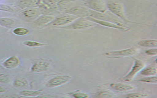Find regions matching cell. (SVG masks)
I'll use <instances>...</instances> for the list:
<instances>
[{
    "label": "cell",
    "instance_id": "obj_1",
    "mask_svg": "<svg viewBox=\"0 0 157 98\" xmlns=\"http://www.w3.org/2000/svg\"><path fill=\"white\" fill-rule=\"evenodd\" d=\"M108 10L110 11L112 14L115 15L118 18L122 20L124 23H131V24H137L141 25L148 26H150L148 24H141L136 22L132 21L127 18V16L125 15L124 8L123 4L116 2H109L107 4Z\"/></svg>",
    "mask_w": 157,
    "mask_h": 98
},
{
    "label": "cell",
    "instance_id": "obj_2",
    "mask_svg": "<svg viewBox=\"0 0 157 98\" xmlns=\"http://www.w3.org/2000/svg\"><path fill=\"white\" fill-rule=\"evenodd\" d=\"M140 49L136 47L123 49L120 50L112 51L105 52L103 55L108 58H120L124 57H131L140 53Z\"/></svg>",
    "mask_w": 157,
    "mask_h": 98
},
{
    "label": "cell",
    "instance_id": "obj_3",
    "mask_svg": "<svg viewBox=\"0 0 157 98\" xmlns=\"http://www.w3.org/2000/svg\"><path fill=\"white\" fill-rule=\"evenodd\" d=\"M96 26L95 23L85 18H78L71 24L60 28L68 30H84L93 28Z\"/></svg>",
    "mask_w": 157,
    "mask_h": 98
},
{
    "label": "cell",
    "instance_id": "obj_4",
    "mask_svg": "<svg viewBox=\"0 0 157 98\" xmlns=\"http://www.w3.org/2000/svg\"><path fill=\"white\" fill-rule=\"evenodd\" d=\"M134 59L133 65L131 69L124 77L121 78V80L125 82H129L132 81L136 77L137 73L140 72V71L144 68L146 64L140 59L136 58H132Z\"/></svg>",
    "mask_w": 157,
    "mask_h": 98
},
{
    "label": "cell",
    "instance_id": "obj_5",
    "mask_svg": "<svg viewBox=\"0 0 157 98\" xmlns=\"http://www.w3.org/2000/svg\"><path fill=\"white\" fill-rule=\"evenodd\" d=\"M65 14H66L62 16L56 17V18L47 26H48L53 28H61L62 26L68 25L78 18V17L74 15L67 13Z\"/></svg>",
    "mask_w": 157,
    "mask_h": 98
},
{
    "label": "cell",
    "instance_id": "obj_6",
    "mask_svg": "<svg viewBox=\"0 0 157 98\" xmlns=\"http://www.w3.org/2000/svg\"><path fill=\"white\" fill-rule=\"evenodd\" d=\"M91 17L94 18L95 19H99L102 20L107 21L110 22L112 23L123 26V27H127V26L125 24L122 23L120 21L119 18H118L115 15L112 14L110 11L108 10L107 12L104 13L97 12L93 11V13L91 15Z\"/></svg>",
    "mask_w": 157,
    "mask_h": 98
},
{
    "label": "cell",
    "instance_id": "obj_7",
    "mask_svg": "<svg viewBox=\"0 0 157 98\" xmlns=\"http://www.w3.org/2000/svg\"><path fill=\"white\" fill-rule=\"evenodd\" d=\"M71 79L72 77L68 75H56L49 79L45 86L47 88H55L66 84L70 82Z\"/></svg>",
    "mask_w": 157,
    "mask_h": 98
},
{
    "label": "cell",
    "instance_id": "obj_8",
    "mask_svg": "<svg viewBox=\"0 0 157 98\" xmlns=\"http://www.w3.org/2000/svg\"><path fill=\"white\" fill-rule=\"evenodd\" d=\"M64 12L78 18H86L91 16L93 11L86 6H76L69 8Z\"/></svg>",
    "mask_w": 157,
    "mask_h": 98
},
{
    "label": "cell",
    "instance_id": "obj_9",
    "mask_svg": "<svg viewBox=\"0 0 157 98\" xmlns=\"http://www.w3.org/2000/svg\"><path fill=\"white\" fill-rule=\"evenodd\" d=\"M51 66V61L48 59H37L33 62L31 66V72L40 73L46 72L50 69Z\"/></svg>",
    "mask_w": 157,
    "mask_h": 98
},
{
    "label": "cell",
    "instance_id": "obj_10",
    "mask_svg": "<svg viewBox=\"0 0 157 98\" xmlns=\"http://www.w3.org/2000/svg\"><path fill=\"white\" fill-rule=\"evenodd\" d=\"M84 4L86 7L97 12L104 13L108 10L104 0H85Z\"/></svg>",
    "mask_w": 157,
    "mask_h": 98
},
{
    "label": "cell",
    "instance_id": "obj_11",
    "mask_svg": "<svg viewBox=\"0 0 157 98\" xmlns=\"http://www.w3.org/2000/svg\"><path fill=\"white\" fill-rule=\"evenodd\" d=\"M87 20L92 21L94 23L96 24H98L99 25L102 26H105L107 28H111V29H115L118 30H122V31H124V32H128L131 30V29L128 27H123V26H120L115 24V23H112L110 22L107 21L102 20L99 19H95L91 17L85 18Z\"/></svg>",
    "mask_w": 157,
    "mask_h": 98
},
{
    "label": "cell",
    "instance_id": "obj_12",
    "mask_svg": "<svg viewBox=\"0 0 157 98\" xmlns=\"http://www.w3.org/2000/svg\"><path fill=\"white\" fill-rule=\"evenodd\" d=\"M21 14L27 19L35 20L42 14V10L39 8H28L22 9Z\"/></svg>",
    "mask_w": 157,
    "mask_h": 98
},
{
    "label": "cell",
    "instance_id": "obj_13",
    "mask_svg": "<svg viewBox=\"0 0 157 98\" xmlns=\"http://www.w3.org/2000/svg\"><path fill=\"white\" fill-rule=\"evenodd\" d=\"M56 17L52 15L41 14L36 18L34 21L36 25L39 26H47L56 18Z\"/></svg>",
    "mask_w": 157,
    "mask_h": 98
},
{
    "label": "cell",
    "instance_id": "obj_14",
    "mask_svg": "<svg viewBox=\"0 0 157 98\" xmlns=\"http://www.w3.org/2000/svg\"><path fill=\"white\" fill-rule=\"evenodd\" d=\"M42 0H20L18 3V6L21 9L39 8L42 4Z\"/></svg>",
    "mask_w": 157,
    "mask_h": 98
},
{
    "label": "cell",
    "instance_id": "obj_15",
    "mask_svg": "<svg viewBox=\"0 0 157 98\" xmlns=\"http://www.w3.org/2000/svg\"><path fill=\"white\" fill-rule=\"evenodd\" d=\"M20 63L19 58L16 56H12L6 59L2 63V65L7 69H14L18 67Z\"/></svg>",
    "mask_w": 157,
    "mask_h": 98
},
{
    "label": "cell",
    "instance_id": "obj_16",
    "mask_svg": "<svg viewBox=\"0 0 157 98\" xmlns=\"http://www.w3.org/2000/svg\"><path fill=\"white\" fill-rule=\"evenodd\" d=\"M109 87L112 89L119 92H126L134 89L133 86L123 82L111 83L109 84Z\"/></svg>",
    "mask_w": 157,
    "mask_h": 98
},
{
    "label": "cell",
    "instance_id": "obj_17",
    "mask_svg": "<svg viewBox=\"0 0 157 98\" xmlns=\"http://www.w3.org/2000/svg\"><path fill=\"white\" fill-rule=\"evenodd\" d=\"M60 0H42V3L39 8L44 10H57V4Z\"/></svg>",
    "mask_w": 157,
    "mask_h": 98
},
{
    "label": "cell",
    "instance_id": "obj_18",
    "mask_svg": "<svg viewBox=\"0 0 157 98\" xmlns=\"http://www.w3.org/2000/svg\"><path fill=\"white\" fill-rule=\"evenodd\" d=\"M137 45L144 48H156L157 46V39H145L138 42Z\"/></svg>",
    "mask_w": 157,
    "mask_h": 98
},
{
    "label": "cell",
    "instance_id": "obj_19",
    "mask_svg": "<svg viewBox=\"0 0 157 98\" xmlns=\"http://www.w3.org/2000/svg\"><path fill=\"white\" fill-rule=\"evenodd\" d=\"M15 24V20L11 18H0V26L6 28H11L14 26Z\"/></svg>",
    "mask_w": 157,
    "mask_h": 98
},
{
    "label": "cell",
    "instance_id": "obj_20",
    "mask_svg": "<svg viewBox=\"0 0 157 98\" xmlns=\"http://www.w3.org/2000/svg\"><path fill=\"white\" fill-rule=\"evenodd\" d=\"M96 95L100 98H113L117 97L115 94L109 90L100 88L96 93Z\"/></svg>",
    "mask_w": 157,
    "mask_h": 98
},
{
    "label": "cell",
    "instance_id": "obj_21",
    "mask_svg": "<svg viewBox=\"0 0 157 98\" xmlns=\"http://www.w3.org/2000/svg\"><path fill=\"white\" fill-rule=\"evenodd\" d=\"M13 85L15 87L22 88L27 86L28 85V82L25 78L18 77L14 79Z\"/></svg>",
    "mask_w": 157,
    "mask_h": 98
},
{
    "label": "cell",
    "instance_id": "obj_22",
    "mask_svg": "<svg viewBox=\"0 0 157 98\" xmlns=\"http://www.w3.org/2000/svg\"><path fill=\"white\" fill-rule=\"evenodd\" d=\"M141 74L147 77V76H153L156 75L157 73V69L156 67H148L146 68H144L140 71Z\"/></svg>",
    "mask_w": 157,
    "mask_h": 98
},
{
    "label": "cell",
    "instance_id": "obj_23",
    "mask_svg": "<svg viewBox=\"0 0 157 98\" xmlns=\"http://www.w3.org/2000/svg\"><path fill=\"white\" fill-rule=\"evenodd\" d=\"M19 94L24 97H38L42 94V91L22 90L19 92Z\"/></svg>",
    "mask_w": 157,
    "mask_h": 98
},
{
    "label": "cell",
    "instance_id": "obj_24",
    "mask_svg": "<svg viewBox=\"0 0 157 98\" xmlns=\"http://www.w3.org/2000/svg\"><path fill=\"white\" fill-rule=\"evenodd\" d=\"M23 44L24 46L28 47L30 48H39V47L46 46L48 45L46 43H41L39 42L31 40L25 41L23 42Z\"/></svg>",
    "mask_w": 157,
    "mask_h": 98
},
{
    "label": "cell",
    "instance_id": "obj_25",
    "mask_svg": "<svg viewBox=\"0 0 157 98\" xmlns=\"http://www.w3.org/2000/svg\"><path fill=\"white\" fill-rule=\"evenodd\" d=\"M13 33L15 35L17 36H24L29 34L30 33V30L24 27H18L15 28L13 30Z\"/></svg>",
    "mask_w": 157,
    "mask_h": 98
},
{
    "label": "cell",
    "instance_id": "obj_26",
    "mask_svg": "<svg viewBox=\"0 0 157 98\" xmlns=\"http://www.w3.org/2000/svg\"><path fill=\"white\" fill-rule=\"evenodd\" d=\"M138 81L141 82H145V83H157V77L156 75H153V76H147V77L141 78L138 80Z\"/></svg>",
    "mask_w": 157,
    "mask_h": 98
},
{
    "label": "cell",
    "instance_id": "obj_27",
    "mask_svg": "<svg viewBox=\"0 0 157 98\" xmlns=\"http://www.w3.org/2000/svg\"><path fill=\"white\" fill-rule=\"evenodd\" d=\"M0 12H15L14 8L6 4H0Z\"/></svg>",
    "mask_w": 157,
    "mask_h": 98
},
{
    "label": "cell",
    "instance_id": "obj_28",
    "mask_svg": "<svg viewBox=\"0 0 157 98\" xmlns=\"http://www.w3.org/2000/svg\"><path fill=\"white\" fill-rule=\"evenodd\" d=\"M148 95L146 93H130L127 95L125 96V97L128 98H142L147 97Z\"/></svg>",
    "mask_w": 157,
    "mask_h": 98
},
{
    "label": "cell",
    "instance_id": "obj_29",
    "mask_svg": "<svg viewBox=\"0 0 157 98\" xmlns=\"http://www.w3.org/2000/svg\"><path fill=\"white\" fill-rule=\"evenodd\" d=\"M72 97L76 98H89L90 96L87 93H83L80 91H77L72 94Z\"/></svg>",
    "mask_w": 157,
    "mask_h": 98
},
{
    "label": "cell",
    "instance_id": "obj_30",
    "mask_svg": "<svg viewBox=\"0 0 157 98\" xmlns=\"http://www.w3.org/2000/svg\"><path fill=\"white\" fill-rule=\"evenodd\" d=\"M10 79L7 75L0 73V83L3 84H8L10 82Z\"/></svg>",
    "mask_w": 157,
    "mask_h": 98
},
{
    "label": "cell",
    "instance_id": "obj_31",
    "mask_svg": "<svg viewBox=\"0 0 157 98\" xmlns=\"http://www.w3.org/2000/svg\"><path fill=\"white\" fill-rule=\"evenodd\" d=\"M146 54H147L148 55L151 56V57H154L156 56L157 54V48H152L150 49L146 50Z\"/></svg>",
    "mask_w": 157,
    "mask_h": 98
},
{
    "label": "cell",
    "instance_id": "obj_32",
    "mask_svg": "<svg viewBox=\"0 0 157 98\" xmlns=\"http://www.w3.org/2000/svg\"><path fill=\"white\" fill-rule=\"evenodd\" d=\"M6 89L5 88H4L3 87L0 86V94L5 93V92H6Z\"/></svg>",
    "mask_w": 157,
    "mask_h": 98
},
{
    "label": "cell",
    "instance_id": "obj_33",
    "mask_svg": "<svg viewBox=\"0 0 157 98\" xmlns=\"http://www.w3.org/2000/svg\"><path fill=\"white\" fill-rule=\"evenodd\" d=\"M71 1H75V0H71Z\"/></svg>",
    "mask_w": 157,
    "mask_h": 98
}]
</instances>
